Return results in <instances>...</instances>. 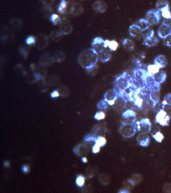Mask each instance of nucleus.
<instances>
[{
    "instance_id": "2",
    "label": "nucleus",
    "mask_w": 171,
    "mask_h": 193,
    "mask_svg": "<svg viewBox=\"0 0 171 193\" xmlns=\"http://www.w3.org/2000/svg\"><path fill=\"white\" fill-rule=\"evenodd\" d=\"M149 74L146 69L138 68L134 69L131 76L132 84L137 88H145V81Z\"/></svg>"
},
{
    "instance_id": "28",
    "label": "nucleus",
    "mask_w": 171,
    "mask_h": 193,
    "mask_svg": "<svg viewBox=\"0 0 171 193\" xmlns=\"http://www.w3.org/2000/svg\"><path fill=\"white\" fill-rule=\"evenodd\" d=\"M152 137L158 143L162 142L164 139V136L159 130H155V133H152Z\"/></svg>"
},
{
    "instance_id": "24",
    "label": "nucleus",
    "mask_w": 171,
    "mask_h": 193,
    "mask_svg": "<svg viewBox=\"0 0 171 193\" xmlns=\"http://www.w3.org/2000/svg\"><path fill=\"white\" fill-rule=\"evenodd\" d=\"M75 6L71 8V11L72 12L74 13V14L76 15H80L82 14L84 11L83 7L82 6L79 4H75Z\"/></svg>"
},
{
    "instance_id": "38",
    "label": "nucleus",
    "mask_w": 171,
    "mask_h": 193,
    "mask_svg": "<svg viewBox=\"0 0 171 193\" xmlns=\"http://www.w3.org/2000/svg\"><path fill=\"white\" fill-rule=\"evenodd\" d=\"M162 109L168 115H171V105L167 104L162 105Z\"/></svg>"
},
{
    "instance_id": "45",
    "label": "nucleus",
    "mask_w": 171,
    "mask_h": 193,
    "mask_svg": "<svg viewBox=\"0 0 171 193\" xmlns=\"http://www.w3.org/2000/svg\"><path fill=\"white\" fill-rule=\"evenodd\" d=\"M82 161L83 162V163H86L87 162V159L85 157H83L82 158Z\"/></svg>"
},
{
    "instance_id": "10",
    "label": "nucleus",
    "mask_w": 171,
    "mask_h": 193,
    "mask_svg": "<svg viewBox=\"0 0 171 193\" xmlns=\"http://www.w3.org/2000/svg\"><path fill=\"white\" fill-rule=\"evenodd\" d=\"M119 96L118 92L115 89H112L106 91L104 95V100L108 105L113 106Z\"/></svg>"
},
{
    "instance_id": "23",
    "label": "nucleus",
    "mask_w": 171,
    "mask_h": 193,
    "mask_svg": "<svg viewBox=\"0 0 171 193\" xmlns=\"http://www.w3.org/2000/svg\"><path fill=\"white\" fill-rule=\"evenodd\" d=\"M160 68L157 65L154 64H149L146 66V69L149 73L152 75L158 73L159 71Z\"/></svg>"
},
{
    "instance_id": "20",
    "label": "nucleus",
    "mask_w": 171,
    "mask_h": 193,
    "mask_svg": "<svg viewBox=\"0 0 171 193\" xmlns=\"http://www.w3.org/2000/svg\"><path fill=\"white\" fill-rule=\"evenodd\" d=\"M118 44L115 40H105V46L106 49L108 48L110 51H115L117 50L118 47Z\"/></svg>"
},
{
    "instance_id": "1",
    "label": "nucleus",
    "mask_w": 171,
    "mask_h": 193,
    "mask_svg": "<svg viewBox=\"0 0 171 193\" xmlns=\"http://www.w3.org/2000/svg\"><path fill=\"white\" fill-rule=\"evenodd\" d=\"M79 63L88 71H91L96 67L99 60L98 54L92 48L84 50L78 57Z\"/></svg>"
},
{
    "instance_id": "19",
    "label": "nucleus",
    "mask_w": 171,
    "mask_h": 193,
    "mask_svg": "<svg viewBox=\"0 0 171 193\" xmlns=\"http://www.w3.org/2000/svg\"><path fill=\"white\" fill-rule=\"evenodd\" d=\"M99 60L102 62L106 63L108 61L111 57V55L109 50L106 49L98 54Z\"/></svg>"
},
{
    "instance_id": "39",
    "label": "nucleus",
    "mask_w": 171,
    "mask_h": 193,
    "mask_svg": "<svg viewBox=\"0 0 171 193\" xmlns=\"http://www.w3.org/2000/svg\"><path fill=\"white\" fill-rule=\"evenodd\" d=\"M35 42V38L32 36H30L28 37L25 40V43L28 45H31Z\"/></svg>"
},
{
    "instance_id": "44",
    "label": "nucleus",
    "mask_w": 171,
    "mask_h": 193,
    "mask_svg": "<svg viewBox=\"0 0 171 193\" xmlns=\"http://www.w3.org/2000/svg\"><path fill=\"white\" fill-rule=\"evenodd\" d=\"M59 95L58 92L57 91H55L52 92L51 94V96L53 97H57Z\"/></svg>"
},
{
    "instance_id": "6",
    "label": "nucleus",
    "mask_w": 171,
    "mask_h": 193,
    "mask_svg": "<svg viewBox=\"0 0 171 193\" xmlns=\"http://www.w3.org/2000/svg\"><path fill=\"white\" fill-rule=\"evenodd\" d=\"M134 124L136 130L142 133H147L151 130V123L148 118H142L139 121L135 122Z\"/></svg>"
},
{
    "instance_id": "8",
    "label": "nucleus",
    "mask_w": 171,
    "mask_h": 193,
    "mask_svg": "<svg viewBox=\"0 0 171 193\" xmlns=\"http://www.w3.org/2000/svg\"><path fill=\"white\" fill-rule=\"evenodd\" d=\"M160 84L157 83L149 90V99L152 103V107L160 102Z\"/></svg>"
},
{
    "instance_id": "5",
    "label": "nucleus",
    "mask_w": 171,
    "mask_h": 193,
    "mask_svg": "<svg viewBox=\"0 0 171 193\" xmlns=\"http://www.w3.org/2000/svg\"><path fill=\"white\" fill-rule=\"evenodd\" d=\"M171 21L170 19L163 21L157 31V35L161 39H164L171 34Z\"/></svg>"
},
{
    "instance_id": "37",
    "label": "nucleus",
    "mask_w": 171,
    "mask_h": 193,
    "mask_svg": "<svg viewBox=\"0 0 171 193\" xmlns=\"http://www.w3.org/2000/svg\"><path fill=\"white\" fill-rule=\"evenodd\" d=\"M50 20L55 24H57L58 22L60 21V17L58 15L56 14H53L51 15Z\"/></svg>"
},
{
    "instance_id": "21",
    "label": "nucleus",
    "mask_w": 171,
    "mask_h": 193,
    "mask_svg": "<svg viewBox=\"0 0 171 193\" xmlns=\"http://www.w3.org/2000/svg\"><path fill=\"white\" fill-rule=\"evenodd\" d=\"M144 44L149 47H152L157 45L159 42L158 39L154 36L144 38Z\"/></svg>"
},
{
    "instance_id": "27",
    "label": "nucleus",
    "mask_w": 171,
    "mask_h": 193,
    "mask_svg": "<svg viewBox=\"0 0 171 193\" xmlns=\"http://www.w3.org/2000/svg\"><path fill=\"white\" fill-rule=\"evenodd\" d=\"M94 142L96 145L101 147L106 145L107 141L106 138L103 136H99L95 137Z\"/></svg>"
},
{
    "instance_id": "33",
    "label": "nucleus",
    "mask_w": 171,
    "mask_h": 193,
    "mask_svg": "<svg viewBox=\"0 0 171 193\" xmlns=\"http://www.w3.org/2000/svg\"><path fill=\"white\" fill-rule=\"evenodd\" d=\"M105 117V114L103 111H100L97 112L95 115H94V118L98 121L103 120L104 119Z\"/></svg>"
},
{
    "instance_id": "36",
    "label": "nucleus",
    "mask_w": 171,
    "mask_h": 193,
    "mask_svg": "<svg viewBox=\"0 0 171 193\" xmlns=\"http://www.w3.org/2000/svg\"><path fill=\"white\" fill-rule=\"evenodd\" d=\"M163 42L166 46L168 47H171V34L163 39Z\"/></svg>"
},
{
    "instance_id": "34",
    "label": "nucleus",
    "mask_w": 171,
    "mask_h": 193,
    "mask_svg": "<svg viewBox=\"0 0 171 193\" xmlns=\"http://www.w3.org/2000/svg\"><path fill=\"white\" fill-rule=\"evenodd\" d=\"M161 104L162 105L166 104L171 105V94H168L166 95Z\"/></svg>"
},
{
    "instance_id": "22",
    "label": "nucleus",
    "mask_w": 171,
    "mask_h": 193,
    "mask_svg": "<svg viewBox=\"0 0 171 193\" xmlns=\"http://www.w3.org/2000/svg\"><path fill=\"white\" fill-rule=\"evenodd\" d=\"M122 45L126 50L132 51L134 48V44L132 41L128 39H125L122 42Z\"/></svg>"
},
{
    "instance_id": "30",
    "label": "nucleus",
    "mask_w": 171,
    "mask_h": 193,
    "mask_svg": "<svg viewBox=\"0 0 171 193\" xmlns=\"http://www.w3.org/2000/svg\"><path fill=\"white\" fill-rule=\"evenodd\" d=\"M168 6H169V3L167 1H159L156 4L157 8L160 12L161 10Z\"/></svg>"
},
{
    "instance_id": "29",
    "label": "nucleus",
    "mask_w": 171,
    "mask_h": 193,
    "mask_svg": "<svg viewBox=\"0 0 171 193\" xmlns=\"http://www.w3.org/2000/svg\"><path fill=\"white\" fill-rule=\"evenodd\" d=\"M85 177L82 175H79L76 177L75 183L76 185L79 187H82L85 184Z\"/></svg>"
},
{
    "instance_id": "16",
    "label": "nucleus",
    "mask_w": 171,
    "mask_h": 193,
    "mask_svg": "<svg viewBox=\"0 0 171 193\" xmlns=\"http://www.w3.org/2000/svg\"><path fill=\"white\" fill-rule=\"evenodd\" d=\"M153 76L155 83L160 84L164 83L167 78V74L163 71H159Z\"/></svg>"
},
{
    "instance_id": "15",
    "label": "nucleus",
    "mask_w": 171,
    "mask_h": 193,
    "mask_svg": "<svg viewBox=\"0 0 171 193\" xmlns=\"http://www.w3.org/2000/svg\"><path fill=\"white\" fill-rule=\"evenodd\" d=\"M93 7L96 12L102 13L106 11L107 6L103 1H96L93 4Z\"/></svg>"
},
{
    "instance_id": "12",
    "label": "nucleus",
    "mask_w": 171,
    "mask_h": 193,
    "mask_svg": "<svg viewBox=\"0 0 171 193\" xmlns=\"http://www.w3.org/2000/svg\"><path fill=\"white\" fill-rule=\"evenodd\" d=\"M105 40L100 37H96L92 42V48L98 54L106 49L105 46Z\"/></svg>"
},
{
    "instance_id": "9",
    "label": "nucleus",
    "mask_w": 171,
    "mask_h": 193,
    "mask_svg": "<svg viewBox=\"0 0 171 193\" xmlns=\"http://www.w3.org/2000/svg\"><path fill=\"white\" fill-rule=\"evenodd\" d=\"M136 130L134 123L132 124L122 123V125L120 128V132L124 136L130 137L134 135Z\"/></svg>"
},
{
    "instance_id": "13",
    "label": "nucleus",
    "mask_w": 171,
    "mask_h": 193,
    "mask_svg": "<svg viewBox=\"0 0 171 193\" xmlns=\"http://www.w3.org/2000/svg\"><path fill=\"white\" fill-rule=\"evenodd\" d=\"M154 64L160 68H165L167 64V59L164 55H159L155 58Z\"/></svg>"
},
{
    "instance_id": "4",
    "label": "nucleus",
    "mask_w": 171,
    "mask_h": 193,
    "mask_svg": "<svg viewBox=\"0 0 171 193\" xmlns=\"http://www.w3.org/2000/svg\"><path fill=\"white\" fill-rule=\"evenodd\" d=\"M160 16V12L159 10L152 9L147 12L146 19L150 26H153L159 24Z\"/></svg>"
},
{
    "instance_id": "17",
    "label": "nucleus",
    "mask_w": 171,
    "mask_h": 193,
    "mask_svg": "<svg viewBox=\"0 0 171 193\" xmlns=\"http://www.w3.org/2000/svg\"><path fill=\"white\" fill-rule=\"evenodd\" d=\"M141 30L138 25L133 24L129 27V33L132 37H137L141 35Z\"/></svg>"
},
{
    "instance_id": "40",
    "label": "nucleus",
    "mask_w": 171,
    "mask_h": 193,
    "mask_svg": "<svg viewBox=\"0 0 171 193\" xmlns=\"http://www.w3.org/2000/svg\"><path fill=\"white\" fill-rule=\"evenodd\" d=\"M163 190L165 192L171 193V184H165L163 186Z\"/></svg>"
},
{
    "instance_id": "42",
    "label": "nucleus",
    "mask_w": 171,
    "mask_h": 193,
    "mask_svg": "<svg viewBox=\"0 0 171 193\" xmlns=\"http://www.w3.org/2000/svg\"><path fill=\"white\" fill-rule=\"evenodd\" d=\"M22 170L24 173H27L29 171V167L27 165H24L22 167Z\"/></svg>"
},
{
    "instance_id": "35",
    "label": "nucleus",
    "mask_w": 171,
    "mask_h": 193,
    "mask_svg": "<svg viewBox=\"0 0 171 193\" xmlns=\"http://www.w3.org/2000/svg\"><path fill=\"white\" fill-rule=\"evenodd\" d=\"M67 2L65 1H62L60 2L58 7V11L61 13H63L66 7Z\"/></svg>"
},
{
    "instance_id": "26",
    "label": "nucleus",
    "mask_w": 171,
    "mask_h": 193,
    "mask_svg": "<svg viewBox=\"0 0 171 193\" xmlns=\"http://www.w3.org/2000/svg\"><path fill=\"white\" fill-rule=\"evenodd\" d=\"M160 12H161L162 17L167 20L170 19L171 17V12L169 6L163 8Z\"/></svg>"
},
{
    "instance_id": "41",
    "label": "nucleus",
    "mask_w": 171,
    "mask_h": 193,
    "mask_svg": "<svg viewBox=\"0 0 171 193\" xmlns=\"http://www.w3.org/2000/svg\"><path fill=\"white\" fill-rule=\"evenodd\" d=\"M100 147L95 144L92 147V152L94 154H97L99 152L100 150Z\"/></svg>"
},
{
    "instance_id": "43",
    "label": "nucleus",
    "mask_w": 171,
    "mask_h": 193,
    "mask_svg": "<svg viewBox=\"0 0 171 193\" xmlns=\"http://www.w3.org/2000/svg\"><path fill=\"white\" fill-rule=\"evenodd\" d=\"M135 63H136V66L138 68H142L143 66V64L141 63L138 59H136Z\"/></svg>"
},
{
    "instance_id": "46",
    "label": "nucleus",
    "mask_w": 171,
    "mask_h": 193,
    "mask_svg": "<svg viewBox=\"0 0 171 193\" xmlns=\"http://www.w3.org/2000/svg\"><path fill=\"white\" fill-rule=\"evenodd\" d=\"M4 166L6 167H8L9 164L8 161H5L4 163Z\"/></svg>"
},
{
    "instance_id": "7",
    "label": "nucleus",
    "mask_w": 171,
    "mask_h": 193,
    "mask_svg": "<svg viewBox=\"0 0 171 193\" xmlns=\"http://www.w3.org/2000/svg\"><path fill=\"white\" fill-rule=\"evenodd\" d=\"M170 120V116L162 109L157 112L155 116V122L159 123L162 127H166L169 125Z\"/></svg>"
},
{
    "instance_id": "47",
    "label": "nucleus",
    "mask_w": 171,
    "mask_h": 193,
    "mask_svg": "<svg viewBox=\"0 0 171 193\" xmlns=\"http://www.w3.org/2000/svg\"><path fill=\"white\" fill-rule=\"evenodd\" d=\"M141 57L142 58H145V54L144 53H142L141 55Z\"/></svg>"
},
{
    "instance_id": "11",
    "label": "nucleus",
    "mask_w": 171,
    "mask_h": 193,
    "mask_svg": "<svg viewBox=\"0 0 171 193\" xmlns=\"http://www.w3.org/2000/svg\"><path fill=\"white\" fill-rule=\"evenodd\" d=\"M136 113L131 109L125 111L122 114V117L124 119L122 123L134 124L136 121Z\"/></svg>"
},
{
    "instance_id": "18",
    "label": "nucleus",
    "mask_w": 171,
    "mask_h": 193,
    "mask_svg": "<svg viewBox=\"0 0 171 193\" xmlns=\"http://www.w3.org/2000/svg\"><path fill=\"white\" fill-rule=\"evenodd\" d=\"M127 102L123 97L119 96L113 105L117 110H121L126 107Z\"/></svg>"
},
{
    "instance_id": "3",
    "label": "nucleus",
    "mask_w": 171,
    "mask_h": 193,
    "mask_svg": "<svg viewBox=\"0 0 171 193\" xmlns=\"http://www.w3.org/2000/svg\"><path fill=\"white\" fill-rule=\"evenodd\" d=\"M131 76L126 71L117 77L115 82V85L119 93L123 92L132 84Z\"/></svg>"
},
{
    "instance_id": "14",
    "label": "nucleus",
    "mask_w": 171,
    "mask_h": 193,
    "mask_svg": "<svg viewBox=\"0 0 171 193\" xmlns=\"http://www.w3.org/2000/svg\"><path fill=\"white\" fill-rule=\"evenodd\" d=\"M137 140L139 145L144 147L149 145L150 142V138L147 133H142L137 136Z\"/></svg>"
},
{
    "instance_id": "32",
    "label": "nucleus",
    "mask_w": 171,
    "mask_h": 193,
    "mask_svg": "<svg viewBox=\"0 0 171 193\" xmlns=\"http://www.w3.org/2000/svg\"><path fill=\"white\" fill-rule=\"evenodd\" d=\"M108 105V103L103 99L98 103L97 105V107L98 109L100 110L101 111H105L107 109Z\"/></svg>"
},
{
    "instance_id": "49",
    "label": "nucleus",
    "mask_w": 171,
    "mask_h": 193,
    "mask_svg": "<svg viewBox=\"0 0 171 193\" xmlns=\"http://www.w3.org/2000/svg\"></svg>"
},
{
    "instance_id": "31",
    "label": "nucleus",
    "mask_w": 171,
    "mask_h": 193,
    "mask_svg": "<svg viewBox=\"0 0 171 193\" xmlns=\"http://www.w3.org/2000/svg\"><path fill=\"white\" fill-rule=\"evenodd\" d=\"M141 35L144 38L154 36V31L153 30L150 29L149 28V29L142 31Z\"/></svg>"
},
{
    "instance_id": "48",
    "label": "nucleus",
    "mask_w": 171,
    "mask_h": 193,
    "mask_svg": "<svg viewBox=\"0 0 171 193\" xmlns=\"http://www.w3.org/2000/svg\"><path fill=\"white\" fill-rule=\"evenodd\" d=\"M170 20H171V18H170Z\"/></svg>"
},
{
    "instance_id": "25",
    "label": "nucleus",
    "mask_w": 171,
    "mask_h": 193,
    "mask_svg": "<svg viewBox=\"0 0 171 193\" xmlns=\"http://www.w3.org/2000/svg\"><path fill=\"white\" fill-rule=\"evenodd\" d=\"M138 22V24L137 25L140 27L141 31L149 29L150 25L146 19H140Z\"/></svg>"
}]
</instances>
